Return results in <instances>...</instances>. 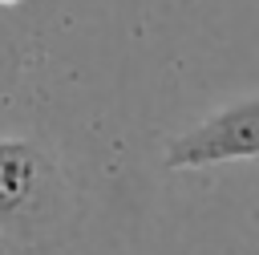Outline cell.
<instances>
[{"label": "cell", "instance_id": "1", "mask_svg": "<svg viewBox=\"0 0 259 255\" xmlns=\"http://www.w3.org/2000/svg\"><path fill=\"white\" fill-rule=\"evenodd\" d=\"M65 186L57 162L24 142L0 138V239L16 255H32L57 235Z\"/></svg>", "mask_w": 259, "mask_h": 255}, {"label": "cell", "instance_id": "2", "mask_svg": "<svg viewBox=\"0 0 259 255\" xmlns=\"http://www.w3.org/2000/svg\"><path fill=\"white\" fill-rule=\"evenodd\" d=\"M259 158V97L235 101L166 146V170H206Z\"/></svg>", "mask_w": 259, "mask_h": 255}, {"label": "cell", "instance_id": "3", "mask_svg": "<svg viewBox=\"0 0 259 255\" xmlns=\"http://www.w3.org/2000/svg\"><path fill=\"white\" fill-rule=\"evenodd\" d=\"M20 69H24V45L12 28L0 24V89H12Z\"/></svg>", "mask_w": 259, "mask_h": 255}, {"label": "cell", "instance_id": "4", "mask_svg": "<svg viewBox=\"0 0 259 255\" xmlns=\"http://www.w3.org/2000/svg\"><path fill=\"white\" fill-rule=\"evenodd\" d=\"M12 4H20V0H0V8H12Z\"/></svg>", "mask_w": 259, "mask_h": 255}]
</instances>
